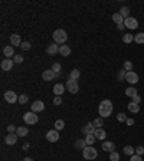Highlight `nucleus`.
<instances>
[{
  "label": "nucleus",
  "instance_id": "nucleus-2",
  "mask_svg": "<svg viewBox=\"0 0 144 161\" xmlns=\"http://www.w3.org/2000/svg\"><path fill=\"white\" fill-rule=\"evenodd\" d=\"M52 36H53L55 43H58V45H65V42L68 40V35L64 29H56Z\"/></svg>",
  "mask_w": 144,
  "mask_h": 161
},
{
  "label": "nucleus",
  "instance_id": "nucleus-38",
  "mask_svg": "<svg viewBox=\"0 0 144 161\" xmlns=\"http://www.w3.org/2000/svg\"><path fill=\"white\" fill-rule=\"evenodd\" d=\"M117 119H118L120 122H127V119H128V118H127V115H125V114L120 112V114L117 115Z\"/></svg>",
  "mask_w": 144,
  "mask_h": 161
},
{
  "label": "nucleus",
  "instance_id": "nucleus-7",
  "mask_svg": "<svg viewBox=\"0 0 144 161\" xmlns=\"http://www.w3.org/2000/svg\"><path fill=\"white\" fill-rule=\"evenodd\" d=\"M124 25L127 29H137V26H138V22H137V19L135 17H127V19H124Z\"/></svg>",
  "mask_w": 144,
  "mask_h": 161
},
{
  "label": "nucleus",
  "instance_id": "nucleus-31",
  "mask_svg": "<svg viewBox=\"0 0 144 161\" xmlns=\"http://www.w3.org/2000/svg\"><path fill=\"white\" fill-rule=\"evenodd\" d=\"M133 40H134V36H133L131 33H124V36H123V42H124V43L128 45V43H131Z\"/></svg>",
  "mask_w": 144,
  "mask_h": 161
},
{
  "label": "nucleus",
  "instance_id": "nucleus-24",
  "mask_svg": "<svg viewBox=\"0 0 144 161\" xmlns=\"http://www.w3.org/2000/svg\"><path fill=\"white\" fill-rule=\"evenodd\" d=\"M29 130L26 127H18V130H16V134H18V137H25V135H28Z\"/></svg>",
  "mask_w": 144,
  "mask_h": 161
},
{
  "label": "nucleus",
  "instance_id": "nucleus-41",
  "mask_svg": "<svg viewBox=\"0 0 144 161\" xmlns=\"http://www.w3.org/2000/svg\"><path fill=\"white\" fill-rule=\"evenodd\" d=\"M135 154H137V155H143L144 154V147L143 145H138V147L135 148Z\"/></svg>",
  "mask_w": 144,
  "mask_h": 161
},
{
  "label": "nucleus",
  "instance_id": "nucleus-6",
  "mask_svg": "<svg viewBox=\"0 0 144 161\" xmlns=\"http://www.w3.org/2000/svg\"><path fill=\"white\" fill-rule=\"evenodd\" d=\"M4 99H6V102H9V104H15V102L19 101V96L15 94L13 91H6V92H4Z\"/></svg>",
  "mask_w": 144,
  "mask_h": 161
},
{
  "label": "nucleus",
  "instance_id": "nucleus-18",
  "mask_svg": "<svg viewBox=\"0 0 144 161\" xmlns=\"http://www.w3.org/2000/svg\"><path fill=\"white\" fill-rule=\"evenodd\" d=\"M64 92H65V85L64 84H56V85L53 86V94H55V96H61Z\"/></svg>",
  "mask_w": 144,
  "mask_h": 161
},
{
  "label": "nucleus",
  "instance_id": "nucleus-36",
  "mask_svg": "<svg viewBox=\"0 0 144 161\" xmlns=\"http://www.w3.org/2000/svg\"><path fill=\"white\" fill-rule=\"evenodd\" d=\"M110 161H120V154L117 151L110 152Z\"/></svg>",
  "mask_w": 144,
  "mask_h": 161
},
{
  "label": "nucleus",
  "instance_id": "nucleus-28",
  "mask_svg": "<svg viewBox=\"0 0 144 161\" xmlns=\"http://www.w3.org/2000/svg\"><path fill=\"white\" fill-rule=\"evenodd\" d=\"M113 20H114L117 25H121V23H124V17H123L120 13H114V15H113Z\"/></svg>",
  "mask_w": 144,
  "mask_h": 161
},
{
  "label": "nucleus",
  "instance_id": "nucleus-26",
  "mask_svg": "<svg viewBox=\"0 0 144 161\" xmlns=\"http://www.w3.org/2000/svg\"><path fill=\"white\" fill-rule=\"evenodd\" d=\"M118 13H120V15H121V16H123L124 19L130 17V9H128L127 6H123V7L120 9V12H118Z\"/></svg>",
  "mask_w": 144,
  "mask_h": 161
},
{
  "label": "nucleus",
  "instance_id": "nucleus-45",
  "mask_svg": "<svg viewBox=\"0 0 144 161\" xmlns=\"http://www.w3.org/2000/svg\"><path fill=\"white\" fill-rule=\"evenodd\" d=\"M16 130H18V127H15V125H9V127H7V131H9V134H15V133H16Z\"/></svg>",
  "mask_w": 144,
  "mask_h": 161
},
{
  "label": "nucleus",
  "instance_id": "nucleus-29",
  "mask_svg": "<svg viewBox=\"0 0 144 161\" xmlns=\"http://www.w3.org/2000/svg\"><path fill=\"white\" fill-rule=\"evenodd\" d=\"M81 76V72H79V69H72L71 71V74H69V78L71 79H74V81H78V78Z\"/></svg>",
  "mask_w": 144,
  "mask_h": 161
},
{
  "label": "nucleus",
  "instance_id": "nucleus-25",
  "mask_svg": "<svg viewBox=\"0 0 144 161\" xmlns=\"http://www.w3.org/2000/svg\"><path fill=\"white\" fill-rule=\"evenodd\" d=\"M125 95H127V96H130V98H133V96L137 95V89H135L134 86H128V88L125 89Z\"/></svg>",
  "mask_w": 144,
  "mask_h": 161
},
{
  "label": "nucleus",
  "instance_id": "nucleus-46",
  "mask_svg": "<svg viewBox=\"0 0 144 161\" xmlns=\"http://www.w3.org/2000/svg\"><path fill=\"white\" fill-rule=\"evenodd\" d=\"M62 104V98L61 96H55L53 98V105H61Z\"/></svg>",
  "mask_w": 144,
  "mask_h": 161
},
{
  "label": "nucleus",
  "instance_id": "nucleus-3",
  "mask_svg": "<svg viewBox=\"0 0 144 161\" xmlns=\"http://www.w3.org/2000/svg\"><path fill=\"white\" fill-rule=\"evenodd\" d=\"M82 155H84V158L88 161H92L96 158V155H98V152L96 150L92 147V145H86L85 148L82 150Z\"/></svg>",
  "mask_w": 144,
  "mask_h": 161
},
{
  "label": "nucleus",
  "instance_id": "nucleus-35",
  "mask_svg": "<svg viewBox=\"0 0 144 161\" xmlns=\"http://www.w3.org/2000/svg\"><path fill=\"white\" fill-rule=\"evenodd\" d=\"M94 125H95V128H101V127L104 125V118L98 117L96 119H94Z\"/></svg>",
  "mask_w": 144,
  "mask_h": 161
},
{
  "label": "nucleus",
  "instance_id": "nucleus-1",
  "mask_svg": "<svg viewBox=\"0 0 144 161\" xmlns=\"http://www.w3.org/2000/svg\"><path fill=\"white\" fill-rule=\"evenodd\" d=\"M113 109H114V105H113V102H111L110 99H104V101H101L99 108H98L99 117H101V118H107V117H110V115L113 114Z\"/></svg>",
  "mask_w": 144,
  "mask_h": 161
},
{
  "label": "nucleus",
  "instance_id": "nucleus-16",
  "mask_svg": "<svg viewBox=\"0 0 144 161\" xmlns=\"http://www.w3.org/2000/svg\"><path fill=\"white\" fill-rule=\"evenodd\" d=\"M4 142L7 144V145H15L16 142H18V134H9L6 138H4Z\"/></svg>",
  "mask_w": 144,
  "mask_h": 161
},
{
  "label": "nucleus",
  "instance_id": "nucleus-34",
  "mask_svg": "<svg viewBox=\"0 0 144 161\" xmlns=\"http://www.w3.org/2000/svg\"><path fill=\"white\" fill-rule=\"evenodd\" d=\"M125 75H127V71H125L124 68L120 69V71H118V82H123L125 79Z\"/></svg>",
  "mask_w": 144,
  "mask_h": 161
},
{
  "label": "nucleus",
  "instance_id": "nucleus-39",
  "mask_svg": "<svg viewBox=\"0 0 144 161\" xmlns=\"http://www.w3.org/2000/svg\"><path fill=\"white\" fill-rule=\"evenodd\" d=\"M52 71H53L55 74H59V72H61V63H59V62H55V63L52 65Z\"/></svg>",
  "mask_w": 144,
  "mask_h": 161
},
{
  "label": "nucleus",
  "instance_id": "nucleus-37",
  "mask_svg": "<svg viewBox=\"0 0 144 161\" xmlns=\"http://www.w3.org/2000/svg\"><path fill=\"white\" fill-rule=\"evenodd\" d=\"M124 69L127 72H131V69H133V62L131 60H125L124 62Z\"/></svg>",
  "mask_w": 144,
  "mask_h": 161
},
{
  "label": "nucleus",
  "instance_id": "nucleus-49",
  "mask_svg": "<svg viewBox=\"0 0 144 161\" xmlns=\"http://www.w3.org/2000/svg\"><path fill=\"white\" fill-rule=\"evenodd\" d=\"M124 28H125L124 23H121V25H117V29H118V30H123Z\"/></svg>",
  "mask_w": 144,
  "mask_h": 161
},
{
  "label": "nucleus",
  "instance_id": "nucleus-23",
  "mask_svg": "<svg viewBox=\"0 0 144 161\" xmlns=\"http://www.w3.org/2000/svg\"><path fill=\"white\" fill-rule=\"evenodd\" d=\"M75 147L78 150H84L86 147V142H85V138H78L77 142H75Z\"/></svg>",
  "mask_w": 144,
  "mask_h": 161
},
{
  "label": "nucleus",
  "instance_id": "nucleus-33",
  "mask_svg": "<svg viewBox=\"0 0 144 161\" xmlns=\"http://www.w3.org/2000/svg\"><path fill=\"white\" fill-rule=\"evenodd\" d=\"M64 128H65V122H64L62 119L55 121V130H56V131H61V130H64Z\"/></svg>",
  "mask_w": 144,
  "mask_h": 161
},
{
  "label": "nucleus",
  "instance_id": "nucleus-11",
  "mask_svg": "<svg viewBox=\"0 0 144 161\" xmlns=\"http://www.w3.org/2000/svg\"><path fill=\"white\" fill-rule=\"evenodd\" d=\"M45 109V104L42 102V101H35L32 106H30V111L32 112H40V111H43Z\"/></svg>",
  "mask_w": 144,
  "mask_h": 161
},
{
  "label": "nucleus",
  "instance_id": "nucleus-15",
  "mask_svg": "<svg viewBox=\"0 0 144 161\" xmlns=\"http://www.w3.org/2000/svg\"><path fill=\"white\" fill-rule=\"evenodd\" d=\"M101 148L107 152H113V151H115V144L111 141H104L102 145H101Z\"/></svg>",
  "mask_w": 144,
  "mask_h": 161
},
{
  "label": "nucleus",
  "instance_id": "nucleus-9",
  "mask_svg": "<svg viewBox=\"0 0 144 161\" xmlns=\"http://www.w3.org/2000/svg\"><path fill=\"white\" fill-rule=\"evenodd\" d=\"M125 81L128 82V84H131V85H135L137 82H138V75L135 74V72H127V75H125Z\"/></svg>",
  "mask_w": 144,
  "mask_h": 161
},
{
  "label": "nucleus",
  "instance_id": "nucleus-47",
  "mask_svg": "<svg viewBox=\"0 0 144 161\" xmlns=\"http://www.w3.org/2000/svg\"><path fill=\"white\" fill-rule=\"evenodd\" d=\"M133 102H135V104H140V102H141V96H140L138 94L135 95V96H133Z\"/></svg>",
  "mask_w": 144,
  "mask_h": 161
},
{
  "label": "nucleus",
  "instance_id": "nucleus-14",
  "mask_svg": "<svg viewBox=\"0 0 144 161\" xmlns=\"http://www.w3.org/2000/svg\"><path fill=\"white\" fill-rule=\"evenodd\" d=\"M13 63H15V62H13L12 59L6 58V59H3V60H1V65H0V66H1L3 71H10V69L13 68Z\"/></svg>",
  "mask_w": 144,
  "mask_h": 161
},
{
  "label": "nucleus",
  "instance_id": "nucleus-8",
  "mask_svg": "<svg viewBox=\"0 0 144 161\" xmlns=\"http://www.w3.org/2000/svg\"><path fill=\"white\" fill-rule=\"evenodd\" d=\"M46 140H48L49 142H56L58 140H59V131H56V130L48 131V133H46Z\"/></svg>",
  "mask_w": 144,
  "mask_h": 161
},
{
  "label": "nucleus",
  "instance_id": "nucleus-50",
  "mask_svg": "<svg viewBox=\"0 0 144 161\" xmlns=\"http://www.w3.org/2000/svg\"><path fill=\"white\" fill-rule=\"evenodd\" d=\"M23 150H25V151H28V150H29V144H28V142H26V144H23Z\"/></svg>",
  "mask_w": 144,
  "mask_h": 161
},
{
  "label": "nucleus",
  "instance_id": "nucleus-5",
  "mask_svg": "<svg viewBox=\"0 0 144 161\" xmlns=\"http://www.w3.org/2000/svg\"><path fill=\"white\" fill-rule=\"evenodd\" d=\"M67 89H68V92H71V94H78V91H79L78 82L69 78V79H68V82H67Z\"/></svg>",
  "mask_w": 144,
  "mask_h": 161
},
{
  "label": "nucleus",
  "instance_id": "nucleus-42",
  "mask_svg": "<svg viewBox=\"0 0 144 161\" xmlns=\"http://www.w3.org/2000/svg\"><path fill=\"white\" fill-rule=\"evenodd\" d=\"M13 62H15V63H22V62H23V56H22V55H16V56H15V59H13Z\"/></svg>",
  "mask_w": 144,
  "mask_h": 161
},
{
  "label": "nucleus",
  "instance_id": "nucleus-17",
  "mask_svg": "<svg viewBox=\"0 0 144 161\" xmlns=\"http://www.w3.org/2000/svg\"><path fill=\"white\" fill-rule=\"evenodd\" d=\"M94 135H95L96 140H99V141H104L107 138V133L102 130V128H96L95 133H94Z\"/></svg>",
  "mask_w": 144,
  "mask_h": 161
},
{
  "label": "nucleus",
  "instance_id": "nucleus-30",
  "mask_svg": "<svg viewBox=\"0 0 144 161\" xmlns=\"http://www.w3.org/2000/svg\"><path fill=\"white\" fill-rule=\"evenodd\" d=\"M95 135L94 134H89V135H85V142H86V145H92L94 142H95Z\"/></svg>",
  "mask_w": 144,
  "mask_h": 161
},
{
  "label": "nucleus",
  "instance_id": "nucleus-40",
  "mask_svg": "<svg viewBox=\"0 0 144 161\" xmlns=\"http://www.w3.org/2000/svg\"><path fill=\"white\" fill-rule=\"evenodd\" d=\"M28 101H29V96H28V95L23 94V95H20V96H19V104L23 105V104H26Z\"/></svg>",
  "mask_w": 144,
  "mask_h": 161
},
{
  "label": "nucleus",
  "instance_id": "nucleus-12",
  "mask_svg": "<svg viewBox=\"0 0 144 161\" xmlns=\"http://www.w3.org/2000/svg\"><path fill=\"white\" fill-rule=\"evenodd\" d=\"M59 45L58 43H50V45H48V47H46V53L48 55H50V56H53V55H56V53H59Z\"/></svg>",
  "mask_w": 144,
  "mask_h": 161
},
{
  "label": "nucleus",
  "instance_id": "nucleus-20",
  "mask_svg": "<svg viewBox=\"0 0 144 161\" xmlns=\"http://www.w3.org/2000/svg\"><path fill=\"white\" fill-rule=\"evenodd\" d=\"M3 55L10 59V58L15 55V47L13 46H4V49H3Z\"/></svg>",
  "mask_w": 144,
  "mask_h": 161
},
{
  "label": "nucleus",
  "instance_id": "nucleus-10",
  "mask_svg": "<svg viewBox=\"0 0 144 161\" xmlns=\"http://www.w3.org/2000/svg\"><path fill=\"white\" fill-rule=\"evenodd\" d=\"M95 125H94V122H88L86 124V125H84V127H82V130H81V131H82V134H85V135H89V134H94L95 133Z\"/></svg>",
  "mask_w": 144,
  "mask_h": 161
},
{
  "label": "nucleus",
  "instance_id": "nucleus-19",
  "mask_svg": "<svg viewBox=\"0 0 144 161\" xmlns=\"http://www.w3.org/2000/svg\"><path fill=\"white\" fill-rule=\"evenodd\" d=\"M10 43H12V46L15 47V46H20L22 45V42H20V35H12L10 36Z\"/></svg>",
  "mask_w": 144,
  "mask_h": 161
},
{
  "label": "nucleus",
  "instance_id": "nucleus-4",
  "mask_svg": "<svg viewBox=\"0 0 144 161\" xmlns=\"http://www.w3.org/2000/svg\"><path fill=\"white\" fill-rule=\"evenodd\" d=\"M23 121L28 125H33V124H36L39 121V118H38V115H36V112L29 111V112H26V114L23 115Z\"/></svg>",
  "mask_w": 144,
  "mask_h": 161
},
{
  "label": "nucleus",
  "instance_id": "nucleus-13",
  "mask_svg": "<svg viewBox=\"0 0 144 161\" xmlns=\"http://www.w3.org/2000/svg\"><path fill=\"white\" fill-rule=\"evenodd\" d=\"M42 78H43V81H53L55 78H56V74L52 71V69H46V71H43V74H42Z\"/></svg>",
  "mask_w": 144,
  "mask_h": 161
},
{
  "label": "nucleus",
  "instance_id": "nucleus-27",
  "mask_svg": "<svg viewBox=\"0 0 144 161\" xmlns=\"http://www.w3.org/2000/svg\"><path fill=\"white\" fill-rule=\"evenodd\" d=\"M124 154H125V155H130V157H131V155H134V154H135V148H134V147H131V145H125V147H124Z\"/></svg>",
  "mask_w": 144,
  "mask_h": 161
},
{
  "label": "nucleus",
  "instance_id": "nucleus-51",
  "mask_svg": "<svg viewBox=\"0 0 144 161\" xmlns=\"http://www.w3.org/2000/svg\"><path fill=\"white\" fill-rule=\"evenodd\" d=\"M23 161H33V160H32L30 157H26V158H25V160H23Z\"/></svg>",
  "mask_w": 144,
  "mask_h": 161
},
{
  "label": "nucleus",
  "instance_id": "nucleus-43",
  "mask_svg": "<svg viewBox=\"0 0 144 161\" xmlns=\"http://www.w3.org/2000/svg\"><path fill=\"white\" fill-rule=\"evenodd\" d=\"M20 47H22L23 50H29V49H30V43H29V42H22Z\"/></svg>",
  "mask_w": 144,
  "mask_h": 161
},
{
  "label": "nucleus",
  "instance_id": "nucleus-48",
  "mask_svg": "<svg viewBox=\"0 0 144 161\" xmlns=\"http://www.w3.org/2000/svg\"><path fill=\"white\" fill-rule=\"evenodd\" d=\"M127 125H130V127H131V125H134V119H133V118H128V119H127Z\"/></svg>",
  "mask_w": 144,
  "mask_h": 161
},
{
  "label": "nucleus",
  "instance_id": "nucleus-44",
  "mask_svg": "<svg viewBox=\"0 0 144 161\" xmlns=\"http://www.w3.org/2000/svg\"><path fill=\"white\" fill-rule=\"evenodd\" d=\"M130 161H143V158H141V155H137V154H134V155H131V157H130Z\"/></svg>",
  "mask_w": 144,
  "mask_h": 161
},
{
  "label": "nucleus",
  "instance_id": "nucleus-22",
  "mask_svg": "<svg viewBox=\"0 0 144 161\" xmlns=\"http://www.w3.org/2000/svg\"><path fill=\"white\" fill-rule=\"evenodd\" d=\"M128 111L131 114H137L140 111V104H135V102H130L128 104Z\"/></svg>",
  "mask_w": 144,
  "mask_h": 161
},
{
  "label": "nucleus",
  "instance_id": "nucleus-21",
  "mask_svg": "<svg viewBox=\"0 0 144 161\" xmlns=\"http://www.w3.org/2000/svg\"><path fill=\"white\" fill-rule=\"evenodd\" d=\"M59 53L62 55V56H69L71 55V47L69 46H67V45H62V46L59 47Z\"/></svg>",
  "mask_w": 144,
  "mask_h": 161
},
{
  "label": "nucleus",
  "instance_id": "nucleus-32",
  "mask_svg": "<svg viewBox=\"0 0 144 161\" xmlns=\"http://www.w3.org/2000/svg\"><path fill=\"white\" fill-rule=\"evenodd\" d=\"M134 40H135V43H138V45H143L144 43V33L141 32V33H137L134 36Z\"/></svg>",
  "mask_w": 144,
  "mask_h": 161
}]
</instances>
